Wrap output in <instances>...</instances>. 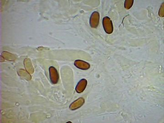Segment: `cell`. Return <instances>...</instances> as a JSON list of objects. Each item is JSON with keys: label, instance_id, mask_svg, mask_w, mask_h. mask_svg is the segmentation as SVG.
<instances>
[{"label": "cell", "instance_id": "cell-1", "mask_svg": "<svg viewBox=\"0 0 164 123\" xmlns=\"http://www.w3.org/2000/svg\"><path fill=\"white\" fill-rule=\"evenodd\" d=\"M103 25L104 31L107 34H111L113 32V26L112 21L108 17H104L103 19Z\"/></svg>", "mask_w": 164, "mask_h": 123}, {"label": "cell", "instance_id": "cell-2", "mask_svg": "<svg viewBox=\"0 0 164 123\" xmlns=\"http://www.w3.org/2000/svg\"><path fill=\"white\" fill-rule=\"evenodd\" d=\"M99 13L97 11H94L92 13L90 19V24L91 28H96L98 26L99 23Z\"/></svg>", "mask_w": 164, "mask_h": 123}, {"label": "cell", "instance_id": "cell-3", "mask_svg": "<svg viewBox=\"0 0 164 123\" xmlns=\"http://www.w3.org/2000/svg\"><path fill=\"white\" fill-rule=\"evenodd\" d=\"M50 79L53 84H57L59 80V74L56 69L53 67H50L49 69Z\"/></svg>", "mask_w": 164, "mask_h": 123}, {"label": "cell", "instance_id": "cell-4", "mask_svg": "<svg viewBox=\"0 0 164 123\" xmlns=\"http://www.w3.org/2000/svg\"><path fill=\"white\" fill-rule=\"evenodd\" d=\"M75 66L82 70H88L90 68V64L86 62L81 60H77L74 62Z\"/></svg>", "mask_w": 164, "mask_h": 123}, {"label": "cell", "instance_id": "cell-5", "mask_svg": "<svg viewBox=\"0 0 164 123\" xmlns=\"http://www.w3.org/2000/svg\"><path fill=\"white\" fill-rule=\"evenodd\" d=\"M87 84V80L82 79L80 80L77 85L76 86L75 90L77 93H81L85 90Z\"/></svg>", "mask_w": 164, "mask_h": 123}, {"label": "cell", "instance_id": "cell-6", "mask_svg": "<svg viewBox=\"0 0 164 123\" xmlns=\"http://www.w3.org/2000/svg\"><path fill=\"white\" fill-rule=\"evenodd\" d=\"M84 103V99L82 98H79L71 104L69 106V108L71 110H75L82 106Z\"/></svg>", "mask_w": 164, "mask_h": 123}, {"label": "cell", "instance_id": "cell-7", "mask_svg": "<svg viewBox=\"0 0 164 123\" xmlns=\"http://www.w3.org/2000/svg\"><path fill=\"white\" fill-rule=\"evenodd\" d=\"M134 3V1L133 0H126L124 2V8L126 9H129Z\"/></svg>", "mask_w": 164, "mask_h": 123}, {"label": "cell", "instance_id": "cell-8", "mask_svg": "<svg viewBox=\"0 0 164 123\" xmlns=\"http://www.w3.org/2000/svg\"><path fill=\"white\" fill-rule=\"evenodd\" d=\"M164 8V3H163V5H162L161 6V8H160V11H159V15H160V17H164V9L162 10Z\"/></svg>", "mask_w": 164, "mask_h": 123}]
</instances>
